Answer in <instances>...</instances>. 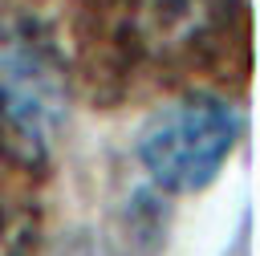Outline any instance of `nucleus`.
<instances>
[{"label":"nucleus","mask_w":260,"mask_h":256,"mask_svg":"<svg viewBox=\"0 0 260 256\" xmlns=\"http://www.w3.org/2000/svg\"><path fill=\"white\" fill-rule=\"evenodd\" d=\"M244 114L219 93H183L162 106L138 134V163L150 187L171 195H195L215 183L236 150Z\"/></svg>","instance_id":"nucleus-1"},{"label":"nucleus","mask_w":260,"mask_h":256,"mask_svg":"<svg viewBox=\"0 0 260 256\" xmlns=\"http://www.w3.org/2000/svg\"><path fill=\"white\" fill-rule=\"evenodd\" d=\"M244 28V0H130L126 41L158 69L211 65Z\"/></svg>","instance_id":"nucleus-3"},{"label":"nucleus","mask_w":260,"mask_h":256,"mask_svg":"<svg viewBox=\"0 0 260 256\" xmlns=\"http://www.w3.org/2000/svg\"><path fill=\"white\" fill-rule=\"evenodd\" d=\"M65 118L61 61L32 37L0 45V163L41 175Z\"/></svg>","instance_id":"nucleus-2"},{"label":"nucleus","mask_w":260,"mask_h":256,"mask_svg":"<svg viewBox=\"0 0 260 256\" xmlns=\"http://www.w3.org/2000/svg\"><path fill=\"white\" fill-rule=\"evenodd\" d=\"M41 211L28 203H0V256H32Z\"/></svg>","instance_id":"nucleus-4"}]
</instances>
